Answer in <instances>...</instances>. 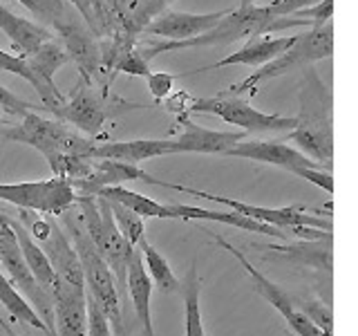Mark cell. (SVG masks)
<instances>
[{"mask_svg": "<svg viewBox=\"0 0 358 336\" xmlns=\"http://www.w3.org/2000/svg\"><path fill=\"white\" fill-rule=\"evenodd\" d=\"M298 27H311L307 18L298 16H275L271 11L257 5L249 7H238L229 9L224 14L217 25H213L208 31L199 34V36L186 38V41H159L152 38V43L137 41V48L145 61L155 59L157 54L166 52H177V50H190V48H210V45H231L238 41H246L253 36H262V34H275V31H287V29H298Z\"/></svg>", "mask_w": 358, "mask_h": 336, "instance_id": "obj_1", "label": "cell"}, {"mask_svg": "<svg viewBox=\"0 0 358 336\" xmlns=\"http://www.w3.org/2000/svg\"><path fill=\"white\" fill-rule=\"evenodd\" d=\"M305 72V83L300 88V115L296 117V128L289 130V141H294L309 160L331 171V94L313 67H307Z\"/></svg>", "mask_w": 358, "mask_h": 336, "instance_id": "obj_2", "label": "cell"}, {"mask_svg": "<svg viewBox=\"0 0 358 336\" xmlns=\"http://www.w3.org/2000/svg\"><path fill=\"white\" fill-rule=\"evenodd\" d=\"M331 54H334V20L322 22V25H311L302 34H298L296 41L291 43V48L275 56L273 61L260 65L244 81L227 88V92L238 97H246V94L253 97L262 83L287 76L291 72H305L313 63L331 59Z\"/></svg>", "mask_w": 358, "mask_h": 336, "instance_id": "obj_3", "label": "cell"}, {"mask_svg": "<svg viewBox=\"0 0 358 336\" xmlns=\"http://www.w3.org/2000/svg\"><path fill=\"white\" fill-rule=\"evenodd\" d=\"M94 195L106 197L112 202H119V204L132 209L137 216L143 220L148 218H159V220H204V222H220L227 224V227H235L242 231H251V233H262V235H273L280 240H289V235L282 229L268 227V224L255 222L246 216H240L235 211H213V209H201V206H190V204H162L152 197H145L141 193H134V190L126 186H106L99 188Z\"/></svg>", "mask_w": 358, "mask_h": 336, "instance_id": "obj_4", "label": "cell"}, {"mask_svg": "<svg viewBox=\"0 0 358 336\" xmlns=\"http://www.w3.org/2000/svg\"><path fill=\"white\" fill-rule=\"evenodd\" d=\"M59 218L63 220V231H67V238L72 240L78 262H81L85 289L99 302V307L106 312L110 325H115L117 330H121V300H119L117 280L112 276L108 262L101 258L96 246L90 240L81 209H78V204L74 202V204L70 209H65Z\"/></svg>", "mask_w": 358, "mask_h": 336, "instance_id": "obj_5", "label": "cell"}, {"mask_svg": "<svg viewBox=\"0 0 358 336\" xmlns=\"http://www.w3.org/2000/svg\"><path fill=\"white\" fill-rule=\"evenodd\" d=\"M0 137L36 148L45 160H50L54 155L90 157L92 148L99 144L96 139L87 137V134L70 128L61 119H48L34 110L22 112L18 126L3 128Z\"/></svg>", "mask_w": 358, "mask_h": 336, "instance_id": "obj_6", "label": "cell"}, {"mask_svg": "<svg viewBox=\"0 0 358 336\" xmlns=\"http://www.w3.org/2000/svg\"><path fill=\"white\" fill-rule=\"evenodd\" d=\"M148 108L141 104H130L119 97H112L108 92V88H94V83H85L78 78V83L74 88V92L70 97H65L63 104L56 108L52 115L56 119H61L70 128L87 134L92 139L103 137L106 123L110 119H115L121 112L128 110H139Z\"/></svg>", "mask_w": 358, "mask_h": 336, "instance_id": "obj_7", "label": "cell"}, {"mask_svg": "<svg viewBox=\"0 0 358 336\" xmlns=\"http://www.w3.org/2000/svg\"><path fill=\"white\" fill-rule=\"evenodd\" d=\"M76 204L83 213V222L92 244L96 246V251L101 258L108 262L112 276L117 280V287L126 289V274H128V265L130 258L137 246H132L112 218V211L108 206L106 197L99 195H81L76 193Z\"/></svg>", "mask_w": 358, "mask_h": 336, "instance_id": "obj_8", "label": "cell"}, {"mask_svg": "<svg viewBox=\"0 0 358 336\" xmlns=\"http://www.w3.org/2000/svg\"><path fill=\"white\" fill-rule=\"evenodd\" d=\"M190 115H210L224 123L238 126L246 134H264V132H289L296 128V117L285 115H268L251 106L246 97L229 94L222 90L215 97H199L190 99Z\"/></svg>", "mask_w": 358, "mask_h": 336, "instance_id": "obj_9", "label": "cell"}, {"mask_svg": "<svg viewBox=\"0 0 358 336\" xmlns=\"http://www.w3.org/2000/svg\"><path fill=\"white\" fill-rule=\"evenodd\" d=\"M157 186H164V188H173L179 190V193H186V195H193V197H201V200H208V202H215V204L227 206L229 211L240 213V216H246L255 222H262L268 224V227H275V229H282L287 233V229L291 227H316L322 231H334L331 227V218H322L320 211H311V209H300V206H289V209H266V206H255L249 204V202H240V200H231V197H224V195H215V193H204V190H197V188H190L184 184H171V182H162L157 179Z\"/></svg>", "mask_w": 358, "mask_h": 336, "instance_id": "obj_10", "label": "cell"}, {"mask_svg": "<svg viewBox=\"0 0 358 336\" xmlns=\"http://www.w3.org/2000/svg\"><path fill=\"white\" fill-rule=\"evenodd\" d=\"M0 200L43 216H61L76 202V190L67 179L52 177L41 182L0 184Z\"/></svg>", "mask_w": 358, "mask_h": 336, "instance_id": "obj_11", "label": "cell"}, {"mask_svg": "<svg viewBox=\"0 0 358 336\" xmlns=\"http://www.w3.org/2000/svg\"><path fill=\"white\" fill-rule=\"evenodd\" d=\"M215 242L222 246V249H227L235 260H238L242 267H244V272L249 274V278L253 280V287H255V291L260 294L262 298H266L271 305L282 314V318L287 321V325H289V330L294 332L296 336H327L324 334L320 328H316L305 314H302L298 307H296V302L291 300L282 289H280L275 283H271L264 274H260V269H255L251 262H249V258H246L238 246H233L231 242H227L224 238H220V235H215Z\"/></svg>", "mask_w": 358, "mask_h": 336, "instance_id": "obj_12", "label": "cell"}, {"mask_svg": "<svg viewBox=\"0 0 358 336\" xmlns=\"http://www.w3.org/2000/svg\"><path fill=\"white\" fill-rule=\"evenodd\" d=\"M56 38L63 43L70 61L76 65L81 81L94 83V78L103 72L101 70V38L90 29L81 16H74L70 22L56 29Z\"/></svg>", "mask_w": 358, "mask_h": 336, "instance_id": "obj_13", "label": "cell"}, {"mask_svg": "<svg viewBox=\"0 0 358 336\" xmlns=\"http://www.w3.org/2000/svg\"><path fill=\"white\" fill-rule=\"evenodd\" d=\"M229 157H240V160H251V162H260L268 166H278L287 173L300 171V168H318L316 164L305 153H300L294 146H289L287 141H266V139H251L244 137L238 141L233 148L227 153ZM322 168V166H320Z\"/></svg>", "mask_w": 358, "mask_h": 336, "instance_id": "obj_14", "label": "cell"}, {"mask_svg": "<svg viewBox=\"0 0 358 336\" xmlns=\"http://www.w3.org/2000/svg\"><path fill=\"white\" fill-rule=\"evenodd\" d=\"M229 9L208 11V14H190V11H175L164 9L155 20H150L141 36L159 38V41H186L199 36V34L208 31L213 25H217V20L227 14Z\"/></svg>", "mask_w": 358, "mask_h": 336, "instance_id": "obj_15", "label": "cell"}, {"mask_svg": "<svg viewBox=\"0 0 358 336\" xmlns=\"http://www.w3.org/2000/svg\"><path fill=\"white\" fill-rule=\"evenodd\" d=\"M128 182H145L157 186V179L148 175L139 164L117 162V160H92L87 177L72 179V188L81 195H94L106 186H126Z\"/></svg>", "mask_w": 358, "mask_h": 336, "instance_id": "obj_16", "label": "cell"}, {"mask_svg": "<svg viewBox=\"0 0 358 336\" xmlns=\"http://www.w3.org/2000/svg\"><path fill=\"white\" fill-rule=\"evenodd\" d=\"M184 130L173 141V150L177 153H199V155H227L235 144L249 137L244 130H208L201 128L193 119L179 121Z\"/></svg>", "mask_w": 358, "mask_h": 336, "instance_id": "obj_17", "label": "cell"}, {"mask_svg": "<svg viewBox=\"0 0 358 336\" xmlns=\"http://www.w3.org/2000/svg\"><path fill=\"white\" fill-rule=\"evenodd\" d=\"M52 302L56 336H87L85 289L70 287L56 278V285L52 287Z\"/></svg>", "mask_w": 358, "mask_h": 336, "instance_id": "obj_18", "label": "cell"}, {"mask_svg": "<svg viewBox=\"0 0 358 336\" xmlns=\"http://www.w3.org/2000/svg\"><path fill=\"white\" fill-rule=\"evenodd\" d=\"M50 218V233L48 238L41 240V249L48 255V260L52 262L56 278L63 280L65 285L85 289V280H83V269L78 262V255L72 246V240L67 238V233L63 231L61 224L54 222V216Z\"/></svg>", "mask_w": 358, "mask_h": 336, "instance_id": "obj_19", "label": "cell"}, {"mask_svg": "<svg viewBox=\"0 0 358 336\" xmlns=\"http://www.w3.org/2000/svg\"><path fill=\"white\" fill-rule=\"evenodd\" d=\"M296 41V36H253V38H246V43L238 52H233L229 56H224L217 63H210L204 67H197L193 72H184V74H199V72H206V70H220V67H229V65H249V67H260L268 61H273L275 56L282 54L287 48H291V43ZM184 74H177V76H184Z\"/></svg>", "mask_w": 358, "mask_h": 336, "instance_id": "obj_20", "label": "cell"}, {"mask_svg": "<svg viewBox=\"0 0 358 336\" xmlns=\"http://www.w3.org/2000/svg\"><path fill=\"white\" fill-rule=\"evenodd\" d=\"M175 155L171 139H132V141H101L90 157L92 160H117L128 164H141L155 157Z\"/></svg>", "mask_w": 358, "mask_h": 336, "instance_id": "obj_21", "label": "cell"}, {"mask_svg": "<svg viewBox=\"0 0 358 336\" xmlns=\"http://www.w3.org/2000/svg\"><path fill=\"white\" fill-rule=\"evenodd\" d=\"M126 289L130 294V300L137 312V318L141 323L143 336H157L152 328V316H150V298H152V283L148 274L143 269V258L141 251L134 249L130 265H128V274H126Z\"/></svg>", "mask_w": 358, "mask_h": 336, "instance_id": "obj_22", "label": "cell"}, {"mask_svg": "<svg viewBox=\"0 0 358 336\" xmlns=\"http://www.w3.org/2000/svg\"><path fill=\"white\" fill-rule=\"evenodd\" d=\"M0 31H3L5 36L11 41L18 56L31 54L43 41L54 36L48 27H43V25H38V22H31L27 18L14 14V11L5 5H0Z\"/></svg>", "mask_w": 358, "mask_h": 336, "instance_id": "obj_23", "label": "cell"}, {"mask_svg": "<svg viewBox=\"0 0 358 336\" xmlns=\"http://www.w3.org/2000/svg\"><path fill=\"white\" fill-rule=\"evenodd\" d=\"M7 216H9V213H7ZM9 224H11V231H14V235H16L18 246L22 251V258H25L31 276L36 278L38 287H43L52 296V287L56 285V272H54L52 262L48 260L45 251L41 249V244L31 238V235L27 233V229L22 227V224L14 216H9Z\"/></svg>", "mask_w": 358, "mask_h": 336, "instance_id": "obj_24", "label": "cell"}, {"mask_svg": "<svg viewBox=\"0 0 358 336\" xmlns=\"http://www.w3.org/2000/svg\"><path fill=\"white\" fill-rule=\"evenodd\" d=\"M268 251H275L316 272H331V235L320 240H296L287 242L285 246H268Z\"/></svg>", "mask_w": 358, "mask_h": 336, "instance_id": "obj_25", "label": "cell"}, {"mask_svg": "<svg viewBox=\"0 0 358 336\" xmlns=\"http://www.w3.org/2000/svg\"><path fill=\"white\" fill-rule=\"evenodd\" d=\"M0 305H3L18 323H25L29 328L41 330L45 336H54L48 325L43 323V318L38 316V312L29 305V300L22 296L20 291L11 285V280L5 278L3 274H0Z\"/></svg>", "mask_w": 358, "mask_h": 336, "instance_id": "obj_26", "label": "cell"}, {"mask_svg": "<svg viewBox=\"0 0 358 336\" xmlns=\"http://www.w3.org/2000/svg\"><path fill=\"white\" fill-rule=\"evenodd\" d=\"M139 251H141V258L145 260V274H148L152 287H157L164 294H173V291L179 289V280L175 276V272L168 265L166 258L155 249V246L148 242V238H143L137 242Z\"/></svg>", "mask_w": 358, "mask_h": 336, "instance_id": "obj_27", "label": "cell"}, {"mask_svg": "<svg viewBox=\"0 0 358 336\" xmlns=\"http://www.w3.org/2000/svg\"><path fill=\"white\" fill-rule=\"evenodd\" d=\"M34 18H38V25L48 27L52 34L63 27L65 22H70L76 11L65 3V0H18Z\"/></svg>", "mask_w": 358, "mask_h": 336, "instance_id": "obj_28", "label": "cell"}, {"mask_svg": "<svg viewBox=\"0 0 358 336\" xmlns=\"http://www.w3.org/2000/svg\"><path fill=\"white\" fill-rule=\"evenodd\" d=\"M182 287V296H184V321H186V336H206L204 332V321H201V307H199V276H197V267L195 262L190 265L186 280Z\"/></svg>", "mask_w": 358, "mask_h": 336, "instance_id": "obj_29", "label": "cell"}, {"mask_svg": "<svg viewBox=\"0 0 358 336\" xmlns=\"http://www.w3.org/2000/svg\"><path fill=\"white\" fill-rule=\"evenodd\" d=\"M108 206L112 211V218H115V224L119 227V231L123 233L132 246H137V242L145 235V220L141 216H137L132 209L119 204V202H112L108 200Z\"/></svg>", "mask_w": 358, "mask_h": 336, "instance_id": "obj_30", "label": "cell"}, {"mask_svg": "<svg viewBox=\"0 0 358 336\" xmlns=\"http://www.w3.org/2000/svg\"><path fill=\"white\" fill-rule=\"evenodd\" d=\"M305 316L320 328L327 336H334V314L327 302H322L320 298H302L296 305Z\"/></svg>", "mask_w": 358, "mask_h": 336, "instance_id": "obj_31", "label": "cell"}, {"mask_svg": "<svg viewBox=\"0 0 358 336\" xmlns=\"http://www.w3.org/2000/svg\"><path fill=\"white\" fill-rule=\"evenodd\" d=\"M85 25L92 29L99 38H103V18H101V5L99 0H65Z\"/></svg>", "mask_w": 358, "mask_h": 336, "instance_id": "obj_32", "label": "cell"}, {"mask_svg": "<svg viewBox=\"0 0 358 336\" xmlns=\"http://www.w3.org/2000/svg\"><path fill=\"white\" fill-rule=\"evenodd\" d=\"M85 316H87V336H112L110 321L99 302L85 289Z\"/></svg>", "mask_w": 358, "mask_h": 336, "instance_id": "obj_33", "label": "cell"}, {"mask_svg": "<svg viewBox=\"0 0 358 336\" xmlns=\"http://www.w3.org/2000/svg\"><path fill=\"white\" fill-rule=\"evenodd\" d=\"M175 81H177V74H168V72H150L145 76L148 92L152 94L157 106H162V101L175 90Z\"/></svg>", "mask_w": 358, "mask_h": 336, "instance_id": "obj_34", "label": "cell"}, {"mask_svg": "<svg viewBox=\"0 0 358 336\" xmlns=\"http://www.w3.org/2000/svg\"><path fill=\"white\" fill-rule=\"evenodd\" d=\"M0 72L16 74L20 78H25L29 85H34V74H31L29 65L25 63L22 56H16V54H9L5 50H0Z\"/></svg>", "mask_w": 358, "mask_h": 336, "instance_id": "obj_35", "label": "cell"}, {"mask_svg": "<svg viewBox=\"0 0 358 336\" xmlns=\"http://www.w3.org/2000/svg\"><path fill=\"white\" fill-rule=\"evenodd\" d=\"M36 106L31 104V101H25L20 99L18 94H14L11 90H7L5 85H0V110L5 112V115H14V117H20L22 112H29ZM38 110V108H36Z\"/></svg>", "mask_w": 358, "mask_h": 336, "instance_id": "obj_36", "label": "cell"}, {"mask_svg": "<svg viewBox=\"0 0 358 336\" xmlns=\"http://www.w3.org/2000/svg\"><path fill=\"white\" fill-rule=\"evenodd\" d=\"M294 16L307 18L311 25H322V22L331 20V16H334V0H318L316 5L300 9V11H296Z\"/></svg>", "mask_w": 358, "mask_h": 336, "instance_id": "obj_37", "label": "cell"}, {"mask_svg": "<svg viewBox=\"0 0 358 336\" xmlns=\"http://www.w3.org/2000/svg\"><path fill=\"white\" fill-rule=\"evenodd\" d=\"M298 177L307 179V182L316 184L318 188H322L324 193H334V175L331 171H327V168H300V171H296Z\"/></svg>", "mask_w": 358, "mask_h": 336, "instance_id": "obj_38", "label": "cell"}, {"mask_svg": "<svg viewBox=\"0 0 358 336\" xmlns=\"http://www.w3.org/2000/svg\"><path fill=\"white\" fill-rule=\"evenodd\" d=\"M316 3H318V0H273V3L266 5V9L271 11V14H275V16H294L296 11L311 7Z\"/></svg>", "mask_w": 358, "mask_h": 336, "instance_id": "obj_39", "label": "cell"}, {"mask_svg": "<svg viewBox=\"0 0 358 336\" xmlns=\"http://www.w3.org/2000/svg\"><path fill=\"white\" fill-rule=\"evenodd\" d=\"M0 328L5 330V334H7V336H16V334H14V330H11V328H9V325H7V323H5L3 318H0Z\"/></svg>", "mask_w": 358, "mask_h": 336, "instance_id": "obj_40", "label": "cell"}, {"mask_svg": "<svg viewBox=\"0 0 358 336\" xmlns=\"http://www.w3.org/2000/svg\"><path fill=\"white\" fill-rule=\"evenodd\" d=\"M257 0H240V5L238 7H249V5H255Z\"/></svg>", "mask_w": 358, "mask_h": 336, "instance_id": "obj_41", "label": "cell"}, {"mask_svg": "<svg viewBox=\"0 0 358 336\" xmlns=\"http://www.w3.org/2000/svg\"><path fill=\"white\" fill-rule=\"evenodd\" d=\"M289 336H296V334H294V332H291V334H289Z\"/></svg>", "mask_w": 358, "mask_h": 336, "instance_id": "obj_42", "label": "cell"}]
</instances>
